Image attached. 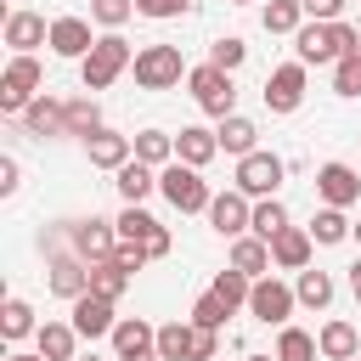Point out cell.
I'll use <instances>...</instances> for the list:
<instances>
[{"mask_svg":"<svg viewBox=\"0 0 361 361\" xmlns=\"http://www.w3.org/2000/svg\"><path fill=\"white\" fill-rule=\"evenodd\" d=\"M158 192H164L169 209H180V214H209V203H214L203 169H192V164H180V158L158 169Z\"/></svg>","mask_w":361,"mask_h":361,"instance_id":"obj_1","label":"cell"},{"mask_svg":"<svg viewBox=\"0 0 361 361\" xmlns=\"http://www.w3.org/2000/svg\"><path fill=\"white\" fill-rule=\"evenodd\" d=\"M124 68H135V51H130V39L124 34H102L96 39V51L79 62V79H85V90L96 96V90H107Z\"/></svg>","mask_w":361,"mask_h":361,"instance_id":"obj_2","label":"cell"},{"mask_svg":"<svg viewBox=\"0 0 361 361\" xmlns=\"http://www.w3.org/2000/svg\"><path fill=\"white\" fill-rule=\"evenodd\" d=\"M39 85H45L39 56H11V62H6V73H0V113L23 118V113L39 102Z\"/></svg>","mask_w":361,"mask_h":361,"instance_id":"obj_3","label":"cell"},{"mask_svg":"<svg viewBox=\"0 0 361 361\" xmlns=\"http://www.w3.org/2000/svg\"><path fill=\"white\" fill-rule=\"evenodd\" d=\"M192 68L180 62V45H141L135 51V85L141 90H169V85H180Z\"/></svg>","mask_w":361,"mask_h":361,"instance_id":"obj_4","label":"cell"},{"mask_svg":"<svg viewBox=\"0 0 361 361\" xmlns=\"http://www.w3.org/2000/svg\"><path fill=\"white\" fill-rule=\"evenodd\" d=\"M186 85H192V102H197L209 118H231V113H237V85H231V73H220L214 62L192 68Z\"/></svg>","mask_w":361,"mask_h":361,"instance_id":"obj_5","label":"cell"},{"mask_svg":"<svg viewBox=\"0 0 361 361\" xmlns=\"http://www.w3.org/2000/svg\"><path fill=\"white\" fill-rule=\"evenodd\" d=\"M113 226H118V243H141V248H147V259H164V254L175 248L169 226H164V220H152L141 203H124V214H118Z\"/></svg>","mask_w":361,"mask_h":361,"instance_id":"obj_6","label":"cell"},{"mask_svg":"<svg viewBox=\"0 0 361 361\" xmlns=\"http://www.w3.org/2000/svg\"><path fill=\"white\" fill-rule=\"evenodd\" d=\"M282 175H288V164L276 158V152H248V158H237V192L243 197H276V186H282Z\"/></svg>","mask_w":361,"mask_h":361,"instance_id":"obj_7","label":"cell"},{"mask_svg":"<svg viewBox=\"0 0 361 361\" xmlns=\"http://www.w3.org/2000/svg\"><path fill=\"white\" fill-rule=\"evenodd\" d=\"M293 305H299V293H293L288 282H276V276H259V282H254V293H248V316H254V322H265V327H288Z\"/></svg>","mask_w":361,"mask_h":361,"instance_id":"obj_8","label":"cell"},{"mask_svg":"<svg viewBox=\"0 0 361 361\" xmlns=\"http://www.w3.org/2000/svg\"><path fill=\"white\" fill-rule=\"evenodd\" d=\"M344 56V39H338V23H305L293 34V62L305 68H322V62H338Z\"/></svg>","mask_w":361,"mask_h":361,"instance_id":"obj_9","label":"cell"},{"mask_svg":"<svg viewBox=\"0 0 361 361\" xmlns=\"http://www.w3.org/2000/svg\"><path fill=\"white\" fill-rule=\"evenodd\" d=\"M113 361H164L158 355V327L141 316H118L113 327Z\"/></svg>","mask_w":361,"mask_h":361,"instance_id":"obj_10","label":"cell"},{"mask_svg":"<svg viewBox=\"0 0 361 361\" xmlns=\"http://www.w3.org/2000/svg\"><path fill=\"white\" fill-rule=\"evenodd\" d=\"M209 226L220 231V237H248V226H254V197H243L237 186L231 192H214V203H209Z\"/></svg>","mask_w":361,"mask_h":361,"instance_id":"obj_11","label":"cell"},{"mask_svg":"<svg viewBox=\"0 0 361 361\" xmlns=\"http://www.w3.org/2000/svg\"><path fill=\"white\" fill-rule=\"evenodd\" d=\"M265 107L271 113H299V102H305V62H282V68H271V79H265Z\"/></svg>","mask_w":361,"mask_h":361,"instance_id":"obj_12","label":"cell"},{"mask_svg":"<svg viewBox=\"0 0 361 361\" xmlns=\"http://www.w3.org/2000/svg\"><path fill=\"white\" fill-rule=\"evenodd\" d=\"M316 197H322L327 209H350V203H361V175L333 158V164L316 169Z\"/></svg>","mask_w":361,"mask_h":361,"instance_id":"obj_13","label":"cell"},{"mask_svg":"<svg viewBox=\"0 0 361 361\" xmlns=\"http://www.w3.org/2000/svg\"><path fill=\"white\" fill-rule=\"evenodd\" d=\"M102 34H90V17H51V51L68 62H85Z\"/></svg>","mask_w":361,"mask_h":361,"instance_id":"obj_14","label":"cell"},{"mask_svg":"<svg viewBox=\"0 0 361 361\" xmlns=\"http://www.w3.org/2000/svg\"><path fill=\"white\" fill-rule=\"evenodd\" d=\"M73 254H79L85 265L113 259V254H118V226H113V220H79V226H73Z\"/></svg>","mask_w":361,"mask_h":361,"instance_id":"obj_15","label":"cell"},{"mask_svg":"<svg viewBox=\"0 0 361 361\" xmlns=\"http://www.w3.org/2000/svg\"><path fill=\"white\" fill-rule=\"evenodd\" d=\"M6 45H11V56H34L39 45H51V23L39 11H11L6 17Z\"/></svg>","mask_w":361,"mask_h":361,"instance_id":"obj_16","label":"cell"},{"mask_svg":"<svg viewBox=\"0 0 361 361\" xmlns=\"http://www.w3.org/2000/svg\"><path fill=\"white\" fill-rule=\"evenodd\" d=\"M113 327H118L113 299H102V293L73 299V333H79V338H113Z\"/></svg>","mask_w":361,"mask_h":361,"instance_id":"obj_17","label":"cell"},{"mask_svg":"<svg viewBox=\"0 0 361 361\" xmlns=\"http://www.w3.org/2000/svg\"><path fill=\"white\" fill-rule=\"evenodd\" d=\"M310 248H316L310 226H282V231L271 237V265H282V271H305V265H310Z\"/></svg>","mask_w":361,"mask_h":361,"instance_id":"obj_18","label":"cell"},{"mask_svg":"<svg viewBox=\"0 0 361 361\" xmlns=\"http://www.w3.org/2000/svg\"><path fill=\"white\" fill-rule=\"evenodd\" d=\"M51 293L68 299V305L85 299V293H90V265H85L79 254H56V259H51Z\"/></svg>","mask_w":361,"mask_h":361,"instance_id":"obj_19","label":"cell"},{"mask_svg":"<svg viewBox=\"0 0 361 361\" xmlns=\"http://www.w3.org/2000/svg\"><path fill=\"white\" fill-rule=\"evenodd\" d=\"M85 152H90V164H96V169H113V175H118V169L135 158V141H130V135H118V130H96V135L85 141Z\"/></svg>","mask_w":361,"mask_h":361,"instance_id":"obj_20","label":"cell"},{"mask_svg":"<svg viewBox=\"0 0 361 361\" xmlns=\"http://www.w3.org/2000/svg\"><path fill=\"white\" fill-rule=\"evenodd\" d=\"M23 130L39 135V141H45V135H68V102H62V96H39V102L23 113Z\"/></svg>","mask_w":361,"mask_h":361,"instance_id":"obj_21","label":"cell"},{"mask_svg":"<svg viewBox=\"0 0 361 361\" xmlns=\"http://www.w3.org/2000/svg\"><path fill=\"white\" fill-rule=\"evenodd\" d=\"M214 152H220V135H214V130H203V124H180V135H175V158H180V164L203 169Z\"/></svg>","mask_w":361,"mask_h":361,"instance_id":"obj_22","label":"cell"},{"mask_svg":"<svg viewBox=\"0 0 361 361\" xmlns=\"http://www.w3.org/2000/svg\"><path fill=\"white\" fill-rule=\"evenodd\" d=\"M231 271H243L248 282L271 276V243H265V237H254V231H248V237H237V243H231Z\"/></svg>","mask_w":361,"mask_h":361,"instance_id":"obj_23","label":"cell"},{"mask_svg":"<svg viewBox=\"0 0 361 361\" xmlns=\"http://www.w3.org/2000/svg\"><path fill=\"white\" fill-rule=\"evenodd\" d=\"M220 152H231V158H248V152H259V124L254 118H243V113H231V118H220Z\"/></svg>","mask_w":361,"mask_h":361,"instance_id":"obj_24","label":"cell"},{"mask_svg":"<svg viewBox=\"0 0 361 361\" xmlns=\"http://www.w3.org/2000/svg\"><path fill=\"white\" fill-rule=\"evenodd\" d=\"M316 344H322V361H355L361 355V333L350 322H322Z\"/></svg>","mask_w":361,"mask_h":361,"instance_id":"obj_25","label":"cell"},{"mask_svg":"<svg viewBox=\"0 0 361 361\" xmlns=\"http://www.w3.org/2000/svg\"><path fill=\"white\" fill-rule=\"evenodd\" d=\"M113 186H118V197H124V203H147V197L158 192V169H152V164H141V158H130V164L118 169V180H113Z\"/></svg>","mask_w":361,"mask_h":361,"instance_id":"obj_26","label":"cell"},{"mask_svg":"<svg viewBox=\"0 0 361 361\" xmlns=\"http://www.w3.org/2000/svg\"><path fill=\"white\" fill-rule=\"evenodd\" d=\"M293 293H299V305H310V310H327L338 288H333V276H327V271H316V265H305V271L293 276Z\"/></svg>","mask_w":361,"mask_h":361,"instance_id":"obj_27","label":"cell"},{"mask_svg":"<svg viewBox=\"0 0 361 361\" xmlns=\"http://www.w3.org/2000/svg\"><path fill=\"white\" fill-rule=\"evenodd\" d=\"M34 344H39V355H45V361H73L79 333H73V322H45V327L34 333Z\"/></svg>","mask_w":361,"mask_h":361,"instance_id":"obj_28","label":"cell"},{"mask_svg":"<svg viewBox=\"0 0 361 361\" xmlns=\"http://www.w3.org/2000/svg\"><path fill=\"white\" fill-rule=\"evenodd\" d=\"M192 344H197V327H192L186 316L158 327V355H164V361H192Z\"/></svg>","mask_w":361,"mask_h":361,"instance_id":"obj_29","label":"cell"},{"mask_svg":"<svg viewBox=\"0 0 361 361\" xmlns=\"http://www.w3.org/2000/svg\"><path fill=\"white\" fill-rule=\"evenodd\" d=\"M209 293H214V299H220V305L237 316V310H248V293H254V282H248L243 271H231V265H226V271L209 282Z\"/></svg>","mask_w":361,"mask_h":361,"instance_id":"obj_30","label":"cell"},{"mask_svg":"<svg viewBox=\"0 0 361 361\" xmlns=\"http://www.w3.org/2000/svg\"><path fill=\"white\" fill-rule=\"evenodd\" d=\"M96 130H107V124H102V107H96V96H68V135L90 141Z\"/></svg>","mask_w":361,"mask_h":361,"instance_id":"obj_31","label":"cell"},{"mask_svg":"<svg viewBox=\"0 0 361 361\" xmlns=\"http://www.w3.org/2000/svg\"><path fill=\"white\" fill-rule=\"evenodd\" d=\"M130 141H135V158H141V164H152V169L175 164V135H169V130H141V135H130Z\"/></svg>","mask_w":361,"mask_h":361,"instance_id":"obj_32","label":"cell"},{"mask_svg":"<svg viewBox=\"0 0 361 361\" xmlns=\"http://www.w3.org/2000/svg\"><path fill=\"white\" fill-rule=\"evenodd\" d=\"M130 282H135V276H130L118 259H102V265H90V293H102V299H113V305L124 299V288H130Z\"/></svg>","mask_w":361,"mask_h":361,"instance_id":"obj_33","label":"cell"},{"mask_svg":"<svg viewBox=\"0 0 361 361\" xmlns=\"http://www.w3.org/2000/svg\"><path fill=\"white\" fill-rule=\"evenodd\" d=\"M259 23H265V34H299L305 28V6L299 0H271L259 11Z\"/></svg>","mask_w":361,"mask_h":361,"instance_id":"obj_34","label":"cell"},{"mask_svg":"<svg viewBox=\"0 0 361 361\" xmlns=\"http://www.w3.org/2000/svg\"><path fill=\"white\" fill-rule=\"evenodd\" d=\"M310 237L333 248V243L355 237V226H350V214H344V209H327V203H322V209H316V220H310Z\"/></svg>","mask_w":361,"mask_h":361,"instance_id":"obj_35","label":"cell"},{"mask_svg":"<svg viewBox=\"0 0 361 361\" xmlns=\"http://www.w3.org/2000/svg\"><path fill=\"white\" fill-rule=\"evenodd\" d=\"M0 333H6V344L39 333V327H34V305H28V299H6V305H0Z\"/></svg>","mask_w":361,"mask_h":361,"instance_id":"obj_36","label":"cell"},{"mask_svg":"<svg viewBox=\"0 0 361 361\" xmlns=\"http://www.w3.org/2000/svg\"><path fill=\"white\" fill-rule=\"evenodd\" d=\"M316 355H322V344H316L305 327H293V322H288V327L276 333V361H316Z\"/></svg>","mask_w":361,"mask_h":361,"instance_id":"obj_37","label":"cell"},{"mask_svg":"<svg viewBox=\"0 0 361 361\" xmlns=\"http://www.w3.org/2000/svg\"><path fill=\"white\" fill-rule=\"evenodd\" d=\"M282 226H288V209H282V197H259V203H254V226H248V231L271 243Z\"/></svg>","mask_w":361,"mask_h":361,"instance_id":"obj_38","label":"cell"},{"mask_svg":"<svg viewBox=\"0 0 361 361\" xmlns=\"http://www.w3.org/2000/svg\"><path fill=\"white\" fill-rule=\"evenodd\" d=\"M209 62H214V68H220V73H237V68H243V62H248V45H243V39H237V34H220V39H214V45H209Z\"/></svg>","mask_w":361,"mask_h":361,"instance_id":"obj_39","label":"cell"},{"mask_svg":"<svg viewBox=\"0 0 361 361\" xmlns=\"http://www.w3.org/2000/svg\"><path fill=\"white\" fill-rule=\"evenodd\" d=\"M135 17V0H90V23H102L107 34H118Z\"/></svg>","mask_w":361,"mask_h":361,"instance_id":"obj_40","label":"cell"},{"mask_svg":"<svg viewBox=\"0 0 361 361\" xmlns=\"http://www.w3.org/2000/svg\"><path fill=\"white\" fill-rule=\"evenodd\" d=\"M226 316H231V310H226L214 293H203V299L192 305V316H186V322H192V327H209V333H220V327H226Z\"/></svg>","mask_w":361,"mask_h":361,"instance_id":"obj_41","label":"cell"},{"mask_svg":"<svg viewBox=\"0 0 361 361\" xmlns=\"http://www.w3.org/2000/svg\"><path fill=\"white\" fill-rule=\"evenodd\" d=\"M333 90H338V96H361V56L333 62Z\"/></svg>","mask_w":361,"mask_h":361,"instance_id":"obj_42","label":"cell"},{"mask_svg":"<svg viewBox=\"0 0 361 361\" xmlns=\"http://www.w3.org/2000/svg\"><path fill=\"white\" fill-rule=\"evenodd\" d=\"M180 11H192V0H135V17H152V23H169Z\"/></svg>","mask_w":361,"mask_h":361,"instance_id":"obj_43","label":"cell"},{"mask_svg":"<svg viewBox=\"0 0 361 361\" xmlns=\"http://www.w3.org/2000/svg\"><path fill=\"white\" fill-rule=\"evenodd\" d=\"M305 23H344V0H299Z\"/></svg>","mask_w":361,"mask_h":361,"instance_id":"obj_44","label":"cell"},{"mask_svg":"<svg viewBox=\"0 0 361 361\" xmlns=\"http://www.w3.org/2000/svg\"><path fill=\"white\" fill-rule=\"evenodd\" d=\"M113 259H118V265H124V271H130V276H135V271H147V265H152V259H147V248H141V243H118V254H113Z\"/></svg>","mask_w":361,"mask_h":361,"instance_id":"obj_45","label":"cell"},{"mask_svg":"<svg viewBox=\"0 0 361 361\" xmlns=\"http://www.w3.org/2000/svg\"><path fill=\"white\" fill-rule=\"evenodd\" d=\"M220 355V333H209V327H197V344H192V361H214Z\"/></svg>","mask_w":361,"mask_h":361,"instance_id":"obj_46","label":"cell"},{"mask_svg":"<svg viewBox=\"0 0 361 361\" xmlns=\"http://www.w3.org/2000/svg\"><path fill=\"white\" fill-rule=\"evenodd\" d=\"M17 180H23V169H17V158H0V192H6V197L17 192Z\"/></svg>","mask_w":361,"mask_h":361,"instance_id":"obj_47","label":"cell"},{"mask_svg":"<svg viewBox=\"0 0 361 361\" xmlns=\"http://www.w3.org/2000/svg\"><path fill=\"white\" fill-rule=\"evenodd\" d=\"M350 293H355V305H361V259L350 265Z\"/></svg>","mask_w":361,"mask_h":361,"instance_id":"obj_48","label":"cell"},{"mask_svg":"<svg viewBox=\"0 0 361 361\" xmlns=\"http://www.w3.org/2000/svg\"><path fill=\"white\" fill-rule=\"evenodd\" d=\"M6 361H45V355H39V350H34V355H23V350H11Z\"/></svg>","mask_w":361,"mask_h":361,"instance_id":"obj_49","label":"cell"},{"mask_svg":"<svg viewBox=\"0 0 361 361\" xmlns=\"http://www.w3.org/2000/svg\"><path fill=\"white\" fill-rule=\"evenodd\" d=\"M243 361H276V355H243Z\"/></svg>","mask_w":361,"mask_h":361,"instance_id":"obj_50","label":"cell"},{"mask_svg":"<svg viewBox=\"0 0 361 361\" xmlns=\"http://www.w3.org/2000/svg\"><path fill=\"white\" fill-rule=\"evenodd\" d=\"M231 6H248V0H231Z\"/></svg>","mask_w":361,"mask_h":361,"instance_id":"obj_51","label":"cell"},{"mask_svg":"<svg viewBox=\"0 0 361 361\" xmlns=\"http://www.w3.org/2000/svg\"><path fill=\"white\" fill-rule=\"evenodd\" d=\"M85 361H96V355H85Z\"/></svg>","mask_w":361,"mask_h":361,"instance_id":"obj_52","label":"cell"},{"mask_svg":"<svg viewBox=\"0 0 361 361\" xmlns=\"http://www.w3.org/2000/svg\"><path fill=\"white\" fill-rule=\"evenodd\" d=\"M355 237H361V226H355Z\"/></svg>","mask_w":361,"mask_h":361,"instance_id":"obj_53","label":"cell"}]
</instances>
